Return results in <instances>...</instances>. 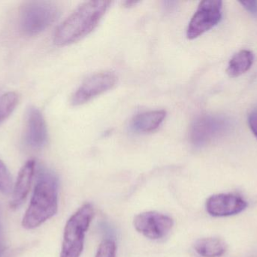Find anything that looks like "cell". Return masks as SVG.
<instances>
[{
  "mask_svg": "<svg viewBox=\"0 0 257 257\" xmlns=\"http://www.w3.org/2000/svg\"><path fill=\"white\" fill-rule=\"evenodd\" d=\"M58 209V186L54 175L48 170H39L37 182L22 220L23 227H39L54 217Z\"/></svg>",
  "mask_w": 257,
  "mask_h": 257,
  "instance_id": "obj_2",
  "label": "cell"
},
{
  "mask_svg": "<svg viewBox=\"0 0 257 257\" xmlns=\"http://www.w3.org/2000/svg\"><path fill=\"white\" fill-rule=\"evenodd\" d=\"M254 60V54L250 50H241L229 60L226 73L231 78H236L248 71Z\"/></svg>",
  "mask_w": 257,
  "mask_h": 257,
  "instance_id": "obj_13",
  "label": "cell"
},
{
  "mask_svg": "<svg viewBox=\"0 0 257 257\" xmlns=\"http://www.w3.org/2000/svg\"><path fill=\"white\" fill-rule=\"evenodd\" d=\"M223 3L218 0L201 2L187 30L188 39H194L217 25L222 18Z\"/></svg>",
  "mask_w": 257,
  "mask_h": 257,
  "instance_id": "obj_6",
  "label": "cell"
},
{
  "mask_svg": "<svg viewBox=\"0 0 257 257\" xmlns=\"http://www.w3.org/2000/svg\"><path fill=\"white\" fill-rule=\"evenodd\" d=\"M164 110L145 112L137 115L132 122V127L138 132L149 133L157 130L166 118Z\"/></svg>",
  "mask_w": 257,
  "mask_h": 257,
  "instance_id": "obj_12",
  "label": "cell"
},
{
  "mask_svg": "<svg viewBox=\"0 0 257 257\" xmlns=\"http://www.w3.org/2000/svg\"><path fill=\"white\" fill-rule=\"evenodd\" d=\"M194 249L202 257H220L226 251L227 245L220 238H205L196 241Z\"/></svg>",
  "mask_w": 257,
  "mask_h": 257,
  "instance_id": "obj_14",
  "label": "cell"
},
{
  "mask_svg": "<svg viewBox=\"0 0 257 257\" xmlns=\"http://www.w3.org/2000/svg\"><path fill=\"white\" fill-rule=\"evenodd\" d=\"M36 161L30 160L20 170L11 199L10 206L12 209L19 208L27 198L36 172Z\"/></svg>",
  "mask_w": 257,
  "mask_h": 257,
  "instance_id": "obj_11",
  "label": "cell"
},
{
  "mask_svg": "<svg viewBox=\"0 0 257 257\" xmlns=\"http://www.w3.org/2000/svg\"><path fill=\"white\" fill-rule=\"evenodd\" d=\"M111 5L110 1H89L78 6L57 28L54 43L69 45L91 33Z\"/></svg>",
  "mask_w": 257,
  "mask_h": 257,
  "instance_id": "obj_1",
  "label": "cell"
},
{
  "mask_svg": "<svg viewBox=\"0 0 257 257\" xmlns=\"http://www.w3.org/2000/svg\"><path fill=\"white\" fill-rule=\"evenodd\" d=\"M117 247L111 239H105L99 244L96 257H116Z\"/></svg>",
  "mask_w": 257,
  "mask_h": 257,
  "instance_id": "obj_17",
  "label": "cell"
},
{
  "mask_svg": "<svg viewBox=\"0 0 257 257\" xmlns=\"http://www.w3.org/2000/svg\"><path fill=\"white\" fill-rule=\"evenodd\" d=\"M18 101L19 97L15 92H8L0 97V123L13 113Z\"/></svg>",
  "mask_w": 257,
  "mask_h": 257,
  "instance_id": "obj_15",
  "label": "cell"
},
{
  "mask_svg": "<svg viewBox=\"0 0 257 257\" xmlns=\"http://www.w3.org/2000/svg\"><path fill=\"white\" fill-rule=\"evenodd\" d=\"M12 190V180L6 164L0 159V193L10 194Z\"/></svg>",
  "mask_w": 257,
  "mask_h": 257,
  "instance_id": "obj_16",
  "label": "cell"
},
{
  "mask_svg": "<svg viewBox=\"0 0 257 257\" xmlns=\"http://www.w3.org/2000/svg\"><path fill=\"white\" fill-rule=\"evenodd\" d=\"M228 125L227 120L223 116L202 115L192 123L190 141L197 147L205 146L223 135L227 130Z\"/></svg>",
  "mask_w": 257,
  "mask_h": 257,
  "instance_id": "obj_5",
  "label": "cell"
},
{
  "mask_svg": "<svg viewBox=\"0 0 257 257\" xmlns=\"http://www.w3.org/2000/svg\"><path fill=\"white\" fill-rule=\"evenodd\" d=\"M240 4L242 5L243 7L249 12V13L257 17V1H244L240 2Z\"/></svg>",
  "mask_w": 257,
  "mask_h": 257,
  "instance_id": "obj_19",
  "label": "cell"
},
{
  "mask_svg": "<svg viewBox=\"0 0 257 257\" xmlns=\"http://www.w3.org/2000/svg\"><path fill=\"white\" fill-rule=\"evenodd\" d=\"M27 144L33 149H42L48 141V130L42 113L36 107H30L27 113Z\"/></svg>",
  "mask_w": 257,
  "mask_h": 257,
  "instance_id": "obj_10",
  "label": "cell"
},
{
  "mask_svg": "<svg viewBox=\"0 0 257 257\" xmlns=\"http://www.w3.org/2000/svg\"><path fill=\"white\" fill-rule=\"evenodd\" d=\"M6 251V241L3 232V222H2L1 211H0V257H3Z\"/></svg>",
  "mask_w": 257,
  "mask_h": 257,
  "instance_id": "obj_20",
  "label": "cell"
},
{
  "mask_svg": "<svg viewBox=\"0 0 257 257\" xmlns=\"http://www.w3.org/2000/svg\"><path fill=\"white\" fill-rule=\"evenodd\" d=\"M247 206V202L242 198L231 193L213 195L205 203L207 212L216 217L236 215L244 211Z\"/></svg>",
  "mask_w": 257,
  "mask_h": 257,
  "instance_id": "obj_9",
  "label": "cell"
},
{
  "mask_svg": "<svg viewBox=\"0 0 257 257\" xmlns=\"http://www.w3.org/2000/svg\"><path fill=\"white\" fill-rule=\"evenodd\" d=\"M60 15L58 7L51 2H28L24 5L20 18L21 31L35 36L51 26Z\"/></svg>",
  "mask_w": 257,
  "mask_h": 257,
  "instance_id": "obj_4",
  "label": "cell"
},
{
  "mask_svg": "<svg viewBox=\"0 0 257 257\" xmlns=\"http://www.w3.org/2000/svg\"><path fill=\"white\" fill-rule=\"evenodd\" d=\"M248 124L250 130L257 138V108L252 110L249 114Z\"/></svg>",
  "mask_w": 257,
  "mask_h": 257,
  "instance_id": "obj_18",
  "label": "cell"
},
{
  "mask_svg": "<svg viewBox=\"0 0 257 257\" xmlns=\"http://www.w3.org/2000/svg\"><path fill=\"white\" fill-rule=\"evenodd\" d=\"M94 217L90 203L84 204L71 216L65 226L60 257H80L84 250V238Z\"/></svg>",
  "mask_w": 257,
  "mask_h": 257,
  "instance_id": "obj_3",
  "label": "cell"
},
{
  "mask_svg": "<svg viewBox=\"0 0 257 257\" xmlns=\"http://www.w3.org/2000/svg\"><path fill=\"white\" fill-rule=\"evenodd\" d=\"M137 3H138V2H134V1L125 2V4H126V6H127V7H130V6H132V5H136V4H137Z\"/></svg>",
  "mask_w": 257,
  "mask_h": 257,
  "instance_id": "obj_21",
  "label": "cell"
},
{
  "mask_svg": "<svg viewBox=\"0 0 257 257\" xmlns=\"http://www.w3.org/2000/svg\"><path fill=\"white\" fill-rule=\"evenodd\" d=\"M137 232L151 240L166 238L174 226V220L166 214L157 211H146L135 217L133 221Z\"/></svg>",
  "mask_w": 257,
  "mask_h": 257,
  "instance_id": "obj_7",
  "label": "cell"
},
{
  "mask_svg": "<svg viewBox=\"0 0 257 257\" xmlns=\"http://www.w3.org/2000/svg\"><path fill=\"white\" fill-rule=\"evenodd\" d=\"M117 76L111 72H101L89 77L78 88L72 98V104L79 106L114 87Z\"/></svg>",
  "mask_w": 257,
  "mask_h": 257,
  "instance_id": "obj_8",
  "label": "cell"
}]
</instances>
